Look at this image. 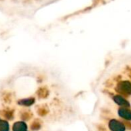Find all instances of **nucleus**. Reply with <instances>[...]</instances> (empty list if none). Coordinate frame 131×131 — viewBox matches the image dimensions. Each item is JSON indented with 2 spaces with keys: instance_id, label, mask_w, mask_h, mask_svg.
<instances>
[{
  "instance_id": "7ed1b4c3",
  "label": "nucleus",
  "mask_w": 131,
  "mask_h": 131,
  "mask_svg": "<svg viewBox=\"0 0 131 131\" xmlns=\"http://www.w3.org/2000/svg\"><path fill=\"white\" fill-rule=\"evenodd\" d=\"M34 102L33 99H25V100H21L19 101V103L21 105H24V106H29L31 104H32Z\"/></svg>"
},
{
  "instance_id": "f257e3e1",
  "label": "nucleus",
  "mask_w": 131,
  "mask_h": 131,
  "mask_svg": "<svg viewBox=\"0 0 131 131\" xmlns=\"http://www.w3.org/2000/svg\"><path fill=\"white\" fill-rule=\"evenodd\" d=\"M13 131H26V125L23 122H17L14 123L13 126Z\"/></svg>"
},
{
  "instance_id": "f03ea898",
  "label": "nucleus",
  "mask_w": 131,
  "mask_h": 131,
  "mask_svg": "<svg viewBox=\"0 0 131 131\" xmlns=\"http://www.w3.org/2000/svg\"><path fill=\"white\" fill-rule=\"evenodd\" d=\"M9 123L5 120H0V131H9Z\"/></svg>"
}]
</instances>
